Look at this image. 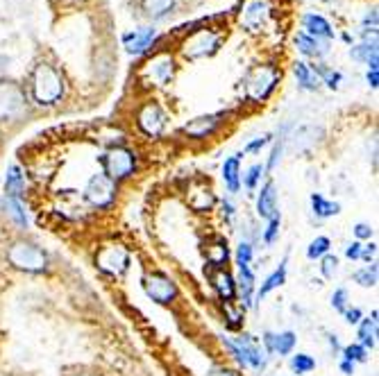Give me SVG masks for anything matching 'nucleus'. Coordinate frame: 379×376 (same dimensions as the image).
<instances>
[{
    "label": "nucleus",
    "instance_id": "1",
    "mask_svg": "<svg viewBox=\"0 0 379 376\" xmlns=\"http://www.w3.org/2000/svg\"><path fill=\"white\" fill-rule=\"evenodd\" d=\"M30 91L36 105H55L64 95V80L51 64H39L32 70Z\"/></svg>",
    "mask_w": 379,
    "mask_h": 376
},
{
    "label": "nucleus",
    "instance_id": "2",
    "mask_svg": "<svg viewBox=\"0 0 379 376\" xmlns=\"http://www.w3.org/2000/svg\"><path fill=\"white\" fill-rule=\"evenodd\" d=\"M7 261L23 272H43L48 268V254L30 241H16L7 249Z\"/></svg>",
    "mask_w": 379,
    "mask_h": 376
},
{
    "label": "nucleus",
    "instance_id": "3",
    "mask_svg": "<svg viewBox=\"0 0 379 376\" xmlns=\"http://www.w3.org/2000/svg\"><path fill=\"white\" fill-rule=\"evenodd\" d=\"M100 161H103L105 174L112 182H116V184L128 179V177H132L134 170H137V164H139L137 152H134V150H130V147H123V145L112 147Z\"/></svg>",
    "mask_w": 379,
    "mask_h": 376
},
{
    "label": "nucleus",
    "instance_id": "4",
    "mask_svg": "<svg viewBox=\"0 0 379 376\" xmlns=\"http://www.w3.org/2000/svg\"><path fill=\"white\" fill-rule=\"evenodd\" d=\"M95 266H98V270L109 274V277H120V274L130 268V254L123 245L109 243V245H103L100 249H98Z\"/></svg>",
    "mask_w": 379,
    "mask_h": 376
},
{
    "label": "nucleus",
    "instance_id": "5",
    "mask_svg": "<svg viewBox=\"0 0 379 376\" xmlns=\"http://www.w3.org/2000/svg\"><path fill=\"white\" fill-rule=\"evenodd\" d=\"M26 111V91L16 82L0 80V120H16Z\"/></svg>",
    "mask_w": 379,
    "mask_h": 376
},
{
    "label": "nucleus",
    "instance_id": "6",
    "mask_svg": "<svg viewBox=\"0 0 379 376\" xmlns=\"http://www.w3.org/2000/svg\"><path fill=\"white\" fill-rule=\"evenodd\" d=\"M143 291L145 295H148L155 304H170V302H175V297H177V286L175 281L168 277V274L164 272H148L143 277Z\"/></svg>",
    "mask_w": 379,
    "mask_h": 376
},
{
    "label": "nucleus",
    "instance_id": "7",
    "mask_svg": "<svg viewBox=\"0 0 379 376\" xmlns=\"http://www.w3.org/2000/svg\"><path fill=\"white\" fill-rule=\"evenodd\" d=\"M84 199L93 209H107L114 204L116 199V182H112L105 172H98L89 179L87 188H84Z\"/></svg>",
    "mask_w": 379,
    "mask_h": 376
},
{
    "label": "nucleus",
    "instance_id": "8",
    "mask_svg": "<svg viewBox=\"0 0 379 376\" xmlns=\"http://www.w3.org/2000/svg\"><path fill=\"white\" fill-rule=\"evenodd\" d=\"M279 82V73L271 66L256 68L250 78L246 80V95L252 103H264V100L275 91Z\"/></svg>",
    "mask_w": 379,
    "mask_h": 376
},
{
    "label": "nucleus",
    "instance_id": "9",
    "mask_svg": "<svg viewBox=\"0 0 379 376\" xmlns=\"http://www.w3.org/2000/svg\"><path fill=\"white\" fill-rule=\"evenodd\" d=\"M173 75H175V61L168 55L152 57L148 64H143V68H141V78L152 86L168 84L170 80H173Z\"/></svg>",
    "mask_w": 379,
    "mask_h": 376
},
{
    "label": "nucleus",
    "instance_id": "10",
    "mask_svg": "<svg viewBox=\"0 0 379 376\" xmlns=\"http://www.w3.org/2000/svg\"><path fill=\"white\" fill-rule=\"evenodd\" d=\"M166 120H168V118H166V114H164V109L159 107L157 103L143 105V107L139 109V114H137L139 130H141L145 136H150V139H157V136L164 132Z\"/></svg>",
    "mask_w": 379,
    "mask_h": 376
},
{
    "label": "nucleus",
    "instance_id": "11",
    "mask_svg": "<svg viewBox=\"0 0 379 376\" xmlns=\"http://www.w3.org/2000/svg\"><path fill=\"white\" fill-rule=\"evenodd\" d=\"M232 340L237 343L239 352L243 356V362H246V367H252L256 372L266 370L268 358H266V352H261V347H259V343H256V338H252L250 333H241L239 338H232Z\"/></svg>",
    "mask_w": 379,
    "mask_h": 376
},
{
    "label": "nucleus",
    "instance_id": "12",
    "mask_svg": "<svg viewBox=\"0 0 379 376\" xmlns=\"http://www.w3.org/2000/svg\"><path fill=\"white\" fill-rule=\"evenodd\" d=\"M261 343L266 347V354L271 356H289L293 354V349L298 345V335L293 331H282V333H273V331H266Z\"/></svg>",
    "mask_w": 379,
    "mask_h": 376
},
{
    "label": "nucleus",
    "instance_id": "13",
    "mask_svg": "<svg viewBox=\"0 0 379 376\" xmlns=\"http://www.w3.org/2000/svg\"><path fill=\"white\" fill-rule=\"evenodd\" d=\"M223 118L225 114H209V116H200V118H195L191 122L185 125V132L187 136H191V139L195 141H202V139H209V136L216 134V130L223 125Z\"/></svg>",
    "mask_w": 379,
    "mask_h": 376
},
{
    "label": "nucleus",
    "instance_id": "14",
    "mask_svg": "<svg viewBox=\"0 0 379 376\" xmlns=\"http://www.w3.org/2000/svg\"><path fill=\"white\" fill-rule=\"evenodd\" d=\"M277 211V186L275 182H266L261 186L259 195H256V216L264 220H271Z\"/></svg>",
    "mask_w": 379,
    "mask_h": 376
},
{
    "label": "nucleus",
    "instance_id": "15",
    "mask_svg": "<svg viewBox=\"0 0 379 376\" xmlns=\"http://www.w3.org/2000/svg\"><path fill=\"white\" fill-rule=\"evenodd\" d=\"M216 48H218V36L202 30L195 36H191V41H187L185 53L187 57H204V55H212Z\"/></svg>",
    "mask_w": 379,
    "mask_h": 376
},
{
    "label": "nucleus",
    "instance_id": "16",
    "mask_svg": "<svg viewBox=\"0 0 379 376\" xmlns=\"http://www.w3.org/2000/svg\"><path fill=\"white\" fill-rule=\"evenodd\" d=\"M212 286L216 295L223 299L225 304H232L239 295V288H237V279L232 277V274L227 270H216L212 274Z\"/></svg>",
    "mask_w": 379,
    "mask_h": 376
},
{
    "label": "nucleus",
    "instance_id": "17",
    "mask_svg": "<svg viewBox=\"0 0 379 376\" xmlns=\"http://www.w3.org/2000/svg\"><path fill=\"white\" fill-rule=\"evenodd\" d=\"M268 19H271V9H268L264 0H252L246 7V11H243V23H246V28L252 32H259Z\"/></svg>",
    "mask_w": 379,
    "mask_h": 376
},
{
    "label": "nucleus",
    "instance_id": "18",
    "mask_svg": "<svg viewBox=\"0 0 379 376\" xmlns=\"http://www.w3.org/2000/svg\"><path fill=\"white\" fill-rule=\"evenodd\" d=\"M286 274H289V258H284L279 263V268H275L268 277L264 279V283L256 288V302H261L264 297H268L277 288H282L286 283Z\"/></svg>",
    "mask_w": 379,
    "mask_h": 376
},
{
    "label": "nucleus",
    "instance_id": "19",
    "mask_svg": "<svg viewBox=\"0 0 379 376\" xmlns=\"http://www.w3.org/2000/svg\"><path fill=\"white\" fill-rule=\"evenodd\" d=\"M204 254H207V263H209L212 268L216 270H223V266H227V261H229V245L225 238L221 236H216L209 241V245H207L204 249Z\"/></svg>",
    "mask_w": 379,
    "mask_h": 376
},
{
    "label": "nucleus",
    "instance_id": "20",
    "mask_svg": "<svg viewBox=\"0 0 379 376\" xmlns=\"http://www.w3.org/2000/svg\"><path fill=\"white\" fill-rule=\"evenodd\" d=\"M26 195V172L21 166H9L5 174V197H14L21 199Z\"/></svg>",
    "mask_w": 379,
    "mask_h": 376
},
{
    "label": "nucleus",
    "instance_id": "21",
    "mask_svg": "<svg viewBox=\"0 0 379 376\" xmlns=\"http://www.w3.org/2000/svg\"><path fill=\"white\" fill-rule=\"evenodd\" d=\"M223 182L229 193L241 191V155H232L223 161Z\"/></svg>",
    "mask_w": 379,
    "mask_h": 376
},
{
    "label": "nucleus",
    "instance_id": "22",
    "mask_svg": "<svg viewBox=\"0 0 379 376\" xmlns=\"http://www.w3.org/2000/svg\"><path fill=\"white\" fill-rule=\"evenodd\" d=\"M377 335H379V322H377V310H373L370 318H361L359 322V331H357L359 345L363 349H373L377 345Z\"/></svg>",
    "mask_w": 379,
    "mask_h": 376
},
{
    "label": "nucleus",
    "instance_id": "23",
    "mask_svg": "<svg viewBox=\"0 0 379 376\" xmlns=\"http://www.w3.org/2000/svg\"><path fill=\"white\" fill-rule=\"evenodd\" d=\"M3 211H5V216L16 224L19 229H28V211L26 207H23L21 199H14V197H3Z\"/></svg>",
    "mask_w": 379,
    "mask_h": 376
},
{
    "label": "nucleus",
    "instance_id": "24",
    "mask_svg": "<svg viewBox=\"0 0 379 376\" xmlns=\"http://www.w3.org/2000/svg\"><path fill=\"white\" fill-rule=\"evenodd\" d=\"M309 202H311L313 216L321 218V220H327V218H332V216H338V211H341V204H338V202H332V199H327L323 193H311Z\"/></svg>",
    "mask_w": 379,
    "mask_h": 376
},
{
    "label": "nucleus",
    "instance_id": "25",
    "mask_svg": "<svg viewBox=\"0 0 379 376\" xmlns=\"http://www.w3.org/2000/svg\"><path fill=\"white\" fill-rule=\"evenodd\" d=\"M189 204L193 211H198V213H207V211H212L214 204H216V195L212 188H207V186H200V188H195V191H191L189 195Z\"/></svg>",
    "mask_w": 379,
    "mask_h": 376
},
{
    "label": "nucleus",
    "instance_id": "26",
    "mask_svg": "<svg viewBox=\"0 0 379 376\" xmlns=\"http://www.w3.org/2000/svg\"><path fill=\"white\" fill-rule=\"evenodd\" d=\"M155 41V30H145V32H134L130 36H125V48L130 55H139L145 53Z\"/></svg>",
    "mask_w": 379,
    "mask_h": 376
},
{
    "label": "nucleus",
    "instance_id": "27",
    "mask_svg": "<svg viewBox=\"0 0 379 376\" xmlns=\"http://www.w3.org/2000/svg\"><path fill=\"white\" fill-rule=\"evenodd\" d=\"M304 28L309 30L311 36H332L334 34L332 25H329L323 16H316V14L304 16Z\"/></svg>",
    "mask_w": 379,
    "mask_h": 376
},
{
    "label": "nucleus",
    "instance_id": "28",
    "mask_svg": "<svg viewBox=\"0 0 379 376\" xmlns=\"http://www.w3.org/2000/svg\"><path fill=\"white\" fill-rule=\"evenodd\" d=\"M296 78H298L302 89H309V91H316L318 82H321V80H318L316 70H311L307 64H302V61H298V64H296Z\"/></svg>",
    "mask_w": 379,
    "mask_h": 376
},
{
    "label": "nucleus",
    "instance_id": "29",
    "mask_svg": "<svg viewBox=\"0 0 379 376\" xmlns=\"http://www.w3.org/2000/svg\"><path fill=\"white\" fill-rule=\"evenodd\" d=\"M329 247H332V241H329L327 236H316L307 247V258L309 261H321L325 254H329Z\"/></svg>",
    "mask_w": 379,
    "mask_h": 376
},
{
    "label": "nucleus",
    "instance_id": "30",
    "mask_svg": "<svg viewBox=\"0 0 379 376\" xmlns=\"http://www.w3.org/2000/svg\"><path fill=\"white\" fill-rule=\"evenodd\" d=\"M291 370L296 376L309 374V372L316 370V358L309 356V354H293L291 356Z\"/></svg>",
    "mask_w": 379,
    "mask_h": 376
},
{
    "label": "nucleus",
    "instance_id": "31",
    "mask_svg": "<svg viewBox=\"0 0 379 376\" xmlns=\"http://www.w3.org/2000/svg\"><path fill=\"white\" fill-rule=\"evenodd\" d=\"M377 272H379L377 270V261H373L365 268L354 272V281H357L361 288H375L377 286Z\"/></svg>",
    "mask_w": 379,
    "mask_h": 376
},
{
    "label": "nucleus",
    "instance_id": "32",
    "mask_svg": "<svg viewBox=\"0 0 379 376\" xmlns=\"http://www.w3.org/2000/svg\"><path fill=\"white\" fill-rule=\"evenodd\" d=\"M143 9L148 11L152 19H162L173 9V0H143Z\"/></svg>",
    "mask_w": 379,
    "mask_h": 376
},
{
    "label": "nucleus",
    "instance_id": "33",
    "mask_svg": "<svg viewBox=\"0 0 379 376\" xmlns=\"http://www.w3.org/2000/svg\"><path fill=\"white\" fill-rule=\"evenodd\" d=\"M266 174V168H264V164H254V166H250L246 172L241 174V179H243V184H246V188L248 191H254L256 186H259V182H261V177Z\"/></svg>",
    "mask_w": 379,
    "mask_h": 376
},
{
    "label": "nucleus",
    "instance_id": "34",
    "mask_svg": "<svg viewBox=\"0 0 379 376\" xmlns=\"http://www.w3.org/2000/svg\"><path fill=\"white\" fill-rule=\"evenodd\" d=\"M252 256H254L252 243H250V241H241L239 247H237V254H234L237 268H248V266H252Z\"/></svg>",
    "mask_w": 379,
    "mask_h": 376
},
{
    "label": "nucleus",
    "instance_id": "35",
    "mask_svg": "<svg viewBox=\"0 0 379 376\" xmlns=\"http://www.w3.org/2000/svg\"><path fill=\"white\" fill-rule=\"evenodd\" d=\"M279 227H282V213H275V216H273L271 220H268L266 229H264V234H261V238H264V243H266V245H273V243L277 241Z\"/></svg>",
    "mask_w": 379,
    "mask_h": 376
},
{
    "label": "nucleus",
    "instance_id": "36",
    "mask_svg": "<svg viewBox=\"0 0 379 376\" xmlns=\"http://www.w3.org/2000/svg\"><path fill=\"white\" fill-rule=\"evenodd\" d=\"M343 358L354 362V365H357V362H365L368 360V349H363L359 343L348 345V347H343Z\"/></svg>",
    "mask_w": 379,
    "mask_h": 376
},
{
    "label": "nucleus",
    "instance_id": "37",
    "mask_svg": "<svg viewBox=\"0 0 379 376\" xmlns=\"http://www.w3.org/2000/svg\"><path fill=\"white\" fill-rule=\"evenodd\" d=\"M225 320L229 329H241L243 327V310L234 308V304H225Z\"/></svg>",
    "mask_w": 379,
    "mask_h": 376
},
{
    "label": "nucleus",
    "instance_id": "38",
    "mask_svg": "<svg viewBox=\"0 0 379 376\" xmlns=\"http://www.w3.org/2000/svg\"><path fill=\"white\" fill-rule=\"evenodd\" d=\"M336 270H338V258L332 256V254H325V256L321 258V272H323V277H325V279H332L334 274H336Z\"/></svg>",
    "mask_w": 379,
    "mask_h": 376
},
{
    "label": "nucleus",
    "instance_id": "39",
    "mask_svg": "<svg viewBox=\"0 0 379 376\" xmlns=\"http://www.w3.org/2000/svg\"><path fill=\"white\" fill-rule=\"evenodd\" d=\"M282 152H284V139H282V136H279V141L275 143L273 152H271V159H268V164L264 166L266 172H273V170L277 168V164H279V161H282Z\"/></svg>",
    "mask_w": 379,
    "mask_h": 376
},
{
    "label": "nucleus",
    "instance_id": "40",
    "mask_svg": "<svg viewBox=\"0 0 379 376\" xmlns=\"http://www.w3.org/2000/svg\"><path fill=\"white\" fill-rule=\"evenodd\" d=\"M332 308L338 310V313H346V308H350L348 306V291H346V288H336V291H334V295H332Z\"/></svg>",
    "mask_w": 379,
    "mask_h": 376
},
{
    "label": "nucleus",
    "instance_id": "41",
    "mask_svg": "<svg viewBox=\"0 0 379 376\" xmlns=\"http://www.w3.org/2000/svg\"><path fill=\"white\" fill-rule=\"evenodd\" d=\"M354 238H357V241L361 243V241H370L373 238V234H375V229L370 227V224H365V222H357L354 224Z\"/></svg>",
    "mask_w": 379,
    "mask_h": 376
},
{
    "label": "nucleus",
    "instance_id": "42",
    "mask_svg": "<svg viewBox=\"0 0 379 376\" xmlns=\"http://www.w3.org/2000/svg\"><path fill=\"white\" fill-rule=\"evenodd\" d=\"M268 143H271V134H264V136H259V139H254L246 145V152H259V150L266 147Z\"/></svg>",
    "mask_w": 379,
    "mask_h": 376
},
{
    "label": "nucleus",
    "instance_id": "43",
    "mask_svg": "<svg viewBox=\"0 0 379 376\" xmlns=\"http://www.w3.org/2000/svg\"><path fill=\"white\" fill-rule=\"evenodd\" d=\"M298 46L304 55H316V39H309V36H298Z\"/></svg>",
    "mask_w": 379,
    "mask_h": 376
},
{
    "label": "nucleus",
    "instance_id": "44",
    "mask_svg": "<svg viewBox=\"0 0 379 376\" xmlns=\"http://www.w3.org/2000/svg\"><path fill=\"white\" fill-rule=\"evenodd\" d=\"M343 315H346V322H348V324H359L361 318H363V313H361V308L352 306V308H346Z\"/></svg>",
    "mask_w": 379,
    "mask_h": 376
},
{
    "label": "nucleus",
    "instance_id": "45",
    "mask_svg": "<svg viewBox=\"0 0 379 376\" xmlns=\"http://www.w3.org/2000/svg\"><path fill=\"white\" fill-rule=\"evenodd\" d=\"M377 256V243H368V245H361V258L373 263Z\"/></svg>",
    "mask_w": 379,
    "mask_h": 376
},
{
    "label": "nucleus",
    "instance_id": "46",
    "mask_svg": "<svg viewBox=\"0 0 379 376\" xmlns=\"http://www.w3.org/2000/svg\"><path fill=\"white\" fill-rule=\"evenodd\" d=\"M321 75L325 78V82H327V86H338V82H341V75L338 73H334V70H329V68H321Z\"/></svg>",
    "mask_w": 379,
    "mask_h": 376
},
{
    "label": "nucleus",
    "instance_id": "47",
    "mask_svg": "<svg viewBox=\"0 0 379 376\" xmlns=\"http://www.w3.org/2000/svg\"><path fill=\"white\" fill-rule=\"evenodd\" d=\"M346 256H348L350 261H359V258H361V243H359V241L350 243V245L346 247Z\"/></svg>",
    "mask_w": 379,
    "mask_h": 376
},
{
    "label": "nucleus",
    "instance_id": "48",
    "mask_svg": "<svg viewBox=\"0 0 379 376\" xmlns=\"http://www.w3.org/2000/svg\"><path fill=\"white\" fill-rule=\"evenodd\" d=\"M221 211H223V218L227 220V222H232L234 220V216H237V207L229 202V199H223V204H221Z\"/></svg>",
    "mask_w": 379,
    "mask_h": 376
},
{
    "label": "nucleus",
    "instance_id": "49",
    "mask_svg": "<svg viewBox=\"0 0 379 376\" xmlns=\"http://www.w3.org/2000/svg\"><path fill=\"white\" fill-rule=\"evenodd\" d=\"M207 376H241V374L234 370H227V367H212V372Z\"/></svg>",
    "mask_w": 379,
    "mask_h": 376
},
{
    "label": "nucleus",
    "instance_id": "50",
    "mask_svg": "<svg viewBox=\"0 0 379 376\" xmlns=\"http://www.w3.org/2000/svg\"><path fill=\"white\" fill-rule=\"evenodd\" d=\"M354 367H357V365H354V362H350V360H346V358H341V362H338V370L343 372L346 376H352Z\"/></svg>",
    "mask_w": 379,
    "mask_h": 376
},
{
    "label": "nucleus",
    "instance_id": "51",
    "mask_svg": "<svg viewBox=\"0 0 379 376\" xmlns=\"http://www.w3.org/2000/svg\"><path fill=\"white\" fill-rule=\"evenodd\" d=\"M377 82H379V75H377V70H368V84L373 86V89H377Z\"/></svg>",
    "mask_w": 379,
    "mask_h": 376
},
{
    "label": "nucleus",
    "instance_id": "52",
    "mask_svg": "<svg viewBox=\"0 0 379 376\" xmlns=\"http://www.w3.org/2000/svg\"><path fill=\"white\" fill-rule=\"evenodd\" d=\"M327 338H329V347H332V349H334V354H336L338 349H341V347H338V338H336L334 333H329Z\"/></svg>",
    "mask_w": 379,
    "mask_h": 376
}]
</instances>
